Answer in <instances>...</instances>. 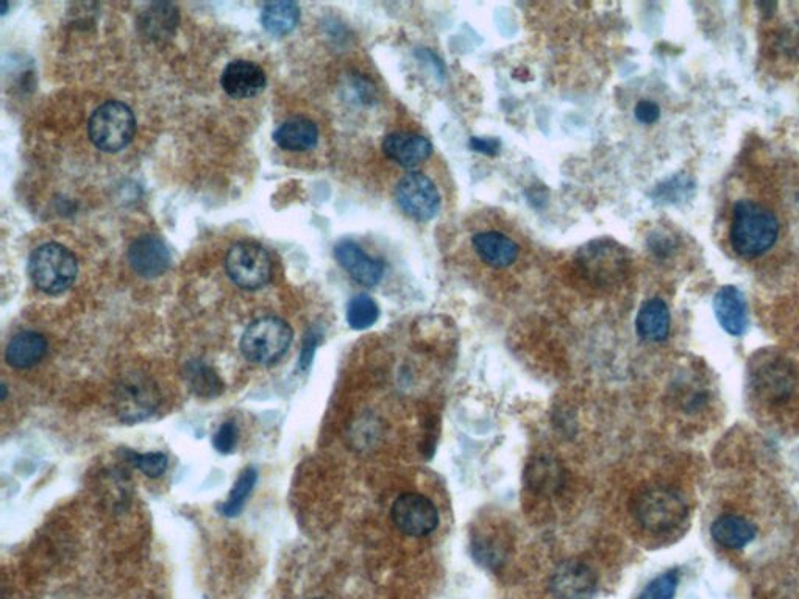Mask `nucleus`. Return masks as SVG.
<instances>
[{
	"label": "nucleus",
	"instance_id": "nucleus-1",
	"mask_svg": "<svg viewBox=\"0 0 799 599\" xmlns=\"http://www.w3.org/2000/svg\"><path fill=\"white\" fill-rule=\"evenodd\" d=\"M779 236V222L770 210L751 202L740 200L732 213V249L742 258H757L764 255L776 244Z\"/></svg>",
	"mask_w": 799,
	"mask_h": 599
},
{
	"label": "nucleus",
	"instance_id": "nucleus-2",
	"mask_svg": "<svg viewBox=\"0 0 799 599\" xmlns=\"http://www.w3.org/2000/svg\"><path fill=\"white\" fill-rule=\"evenodd\" d=\"M636 522L650 534L673 531L687 517V504L672 487L651 486L640 490L633 501Z\"/></svg>",
	"mask_w": 799,
	"mask_h": 599
},
{
	"label": "nucleus",
	"instance_id": "nucleus-3",
	"mask_svg": "<svg viewBox=\"0 0 799 599\" xmlns=\"http://www.w3.org/2000/svg\"><path fill=\"white\" fill-rule=\"evenodd\" d=\"M77 272V258L61 244L50 242L41 245L30 256V280L44 294L58 295L68 291L77 278Z\"/></svg>",
	"mask_w": 799,
	"mask_h": 599
},
{
	"label": "nucleus",
	"instance_id": "nucleus-4",
	"mask_svg": "<svg viewBox=\"0 0 799 599\" xmlns=\"http://www.w3.org/2000/svg\"><path fill=\"white\" fill-rule=\"evenodd\" d=\"M292 328L278 317H261L250 323L241 339L242 355L247 361L270 366L280 361L291 347Z\"/></svg>",
	"mask_w": 799,
	"mask_h": 599
},
{
	"label": "nucleus",
	"instance_id": "nucleus-5",
	"mask_svg": "<svg viewBox=\"0 0 799 599\" xmlns=\"http://www.w3.org/2000/svg\"><path fill=\"white\" fill-rule=\"evenodd\" d=\"M135 133V114L125 103L116 100L100 105L89 119V139L103 152L125 149L135 138Z\"/></svg>",
	"mask_w": 799,
	"mask_h": 599
},
{
	"label": "nucleus",
	"instance_id": "nucleus-6",
	"mask_svg": "<svg viewBox=\"0 0 799 599\" xmlns=\"http://www.w3.org/2000/svg\"><path fill=\"white\" fill-rule=\"evenodd\" d=\"M228 277L242 289H260L272 280V259L256 242H238L225 258Z\"/></svg>",
	"mask_w": 799,
	"mask_h": 599
},
{
	"label": "nucleus",
	"instance_id": "nucleus-7",
	"mask_svg": "<svg viewBox=\"0 0 799 599\" xmlns=\"http://www.w3.org/2000/svg\"><path fill=\"white\" fill-rule=\"evenodd\" d=\"M398 208L417 222H430L441 211V192L433 180L420 172L400 178L394 191Z\"/></svg>",
	"mask_w": 799,
	"mask_h": 599
},
{
	"label": "nucleus",
	"instance_id": "nucleus-8",
	"mask_svg": "<svg viewBox=\"0 0 799 599\" xmlns=\"http://www.w3.org/2000/svg\"><path fill=\"white\" fill-rule=\"evenodd\" d=\"M578 266L583 270L584 277L589 278L590 283L606 284L617 283L620 277L625 275L626 253L620 249L617 242L611 239H597L584 245L579 249L576 256Z\"/></svg>",
	"mask_w": 799,
	"mask_h": 599
},
{
	"label": "nucleus",
	"instance_id": "nucleus-9",
	"mask_svg": "<svg viewBox=\"0 0 799 599\" xmlns=\"http://www.w3.org/2000/svg\"><path fill=\"white\" fill-rule=\"evenodd\" d=\"M392 522L409 537H425L436 531L439 512L433 501L420 493H403L392 504Z\"/></svg>",
	"mask_w": 799,
	"mask_h": 599
},
{
	"label": "nucleus",
	"instance_id": "nucleus-10",
	"mask_svg": "<svg viewBox=\"0 0 799 599\" xmlns=\"http://www.w3.org/2000/svg\"><path fill=\"white\" fill-rule=\"evenodd\" d=\"M119 415L127 423L147 419L160 405V394L146 378H128L116 390Z\"/></svg>",
	"mask_w": 799,
	"mask_h": 599
},
{
	"label": "nucleus",
	"instance_id": "nucleus-11",
	"mask_svg": "<svg viewBox=\"0 0 799 599\" xmlns=\"http://www.w3.org/2000/svg\"><path fill=\"white\" fill-rule=\"evenodd\" d=\"M550 589L556 599H590L597 590V578L584 562L565 561L554 570Z\"/></svg>",
	"mask_w": 799,
	"mask_h": 599
},
{
	"label": "nucleus",
	"instance_id": "nucleus-12",
	"mask_svg": "<svg viewBox=\"0 0 799 599\" xmlns=\"http://www.w3.org/2000/svg\"><path fill=\"white\" fill-rule=\"evenodd\" d=\"M334 258L338 259L342 269L349 273L356 283L363 284L366 288L377 286L384 277L383 261L367 255L355 241L344 239L334 247Z\"/></svg>",
	"mask_w": 799,
	"mask_h": 599
},
{
	"label": "nucleus",
	"instance_id": "nucleus-13",
	"mask_svg": "<svg viewBox=\"0 0 799 599\" xmlns=\"http://www.w3.org/2000/svg\"><path fill=\"white\" fill-rule=\"evenodd\" d=\"M127 258L132 269L144 278L161 277L171 264L166 244L150 234L141 236L128 247Z\"/></svg>",
	"mask_w": 799,
	"mask_h": 599
},
{
	"label": "nucleus",
	"instance_id": "nucleus-14",
	"mask_svg": "<svg viewBox=\"0 0 799 599\" xmlns=\"http://www.w3.org/2000/svg\"><path fill=\"white\" fill-rule=\"evenodd\" d=\"M266 72L258 64L247 60L231 61L222 72L221 85L233 99H250L266 88Z\"/></svg>",
	"mask_w": 799,
	"mask_h": 599
},
{
	"label": "nucleus",
	"instance_id": "nucleus-15",
	"mask_svg": "<svg viewBox=\"0 0 799 599\" xmlns=\"http://www.w3.org/2000/svg\"><path fill=\"white\" fill-rule=\"evenodd\" d=\"M384 156L405 169H416L430 158L433 144L430 139L416 133L395 132L383 141Z\"/></svg>",
	"mask_w": 799,
	"mask_h": 599
},
{
	"label": "nucleus",
	"instance_id": "nucleus-16",
	"mask_svg": "<svg viewBox=\"0 0 799 599\" xmlns=\"http://www.w3.org/2000/svg\"><path fill=\"white\" fill-rule=\"evenodd\" d=\"M472 244L481 261L494 269H506L519 258V245L500 231L476 233Z\"/></svg>",
	"mask_w": 799,
	"mask_h": 599
},
{
	"label": "nucleus",
	"instance_id": "nucleus-17",
	"mask_svg": "<svg viewBox=\"0 0 799 599\" xmlns=\"http://www.w3.org/2000/svg\"><path fill=\"white\" fill-rule=\"evenodd\" d=\"M714 311L721 328L731 336H742L748 328L745 297L736 286H725L714 298Z\"/></svg>",
	"mask_w": 799,
	"mask_h": 599
},
{
	"label": "nucleus",
	"instance_id": "nucleus-18",
	"mask_svg": "<svg viewBox=\"0 0 799 599\" xmlns=\"http://www.w3.org/2000/svg\"><path fill=\"white\" fill-rule=\"evenodd\" d=\"M672 317L667 303L661 298H651L637 312L636 330L643 341L662 342L670 334Z\"/></svg>",
	"mask_w": 799,
	"mask_h": 599
},
{
	"label": "nucleus",
	"instance_id": "nucleus-19",
	"mask_svg": "<svg viewBox=\"0 0 799 599\" xmlns=\"http://www.w3.org/2000/svg\"><path fill=\"white\" fill-rule=\"evenodd\" d=\"M277 146L288 152H306L319 142V128L306 117H292L274 133Z\"/></svg>",
	"mask_w": 799,
	"mask_h": 599
},
{
	"label": "nucleus",
	"instance_id": "nucleus-20",
	"mask_svg": "<svg viewBox=\"0 0 799 599\" xmlns=\"http://www.w3.org/2000/svg\"><path fill=\"white\" fill-rule=\"evenodd\" d=\"M47 341L43 334L25 331L11 339L5 351V359L16 369H30L47 355Z\"/></svg>",
	"mask_w": 799,
	"mask_h": 599
},
{
	"label": "nucleus",
	"instance_id": "nucleus-21",
	"mask_svg": "<svg viewBox=\"0 0 799 599\" xmlns=\"http://www.w3.org/2000/svg\"><path fill=\"white\" fill-rule=\"evenodd\" d=\"M711 534L718 545L729 550H742L753 542L757 529L753 523L739 515H721L712 523Z\"/></svg>",
	"mask_w": 799,
	"mask_h": 599
},
{
	"label": "nucleus",
	"instance_id": "nucleus-22",
	"mask_svg": "<svg viewBox=\"0 0 799 599\" xmlns=\"http://www.w3.org/2000/svg\"><path fill=\"white\" fill-rule=\"evenodd\" d=\"M300 21V8L294 2H270L261 11V24L274 36H285L297 27Z\"/></svg>",
	"mask_w": 799,
	"mask_h": 599
},
{
	"label": "nucleus",
	"instance_id": "nucleus-23",
	"mask_svg": "<svg viewBox=\"0 0 799 599\" xmlns=\"http://www.w3.org/2000/svg\"><path fill=\"white\" fill-rule=\"evenodd\" d=\"M177 24V10L169 4L150 5L149 10L144 11L139 19V27L144 35L152 39H163L172 35Z\"/></svg>",
	"mask_w": 799,
	"mask_h": 599
},
{
	"label": "nucleus",
	"instance_id": "nucleus-24",
	"mask_svg": "<svg viewBox=\"0 0 799 599\" xmlns=\"http://www.w3.org/2000/svg\"><path fill=\"white\" fill-rule=\"evenodd\" d=\"M380 319V308L370 295L358 294L350 300L347 308V322L356 331L373 327Z\"/></svg>",
	"mask_w": 799,
	"mask_h": 599
},
{
	"label": "nucleus",
	"instance_id": "nucleus-25",
	"mask_svg": "<svg viewBox=\"0 0 799 599\" xmlns=\"http://www.w3.org/2000/svg\"><path fill=\"white\" fill-rule=\"evenodd\" d=\"M256 479H258V472L253 467H247L239 475L230 497L222 504L221 512L225 517H238L241 514L242 509L246 506L247 498L255 487Z\"/></svg>",
	"mask_w": 799,
	"mask_h": 599
},
{
	"label": "nucleus",
	"instance_id": "nucleus-26",
	"mask_svg": "<svg viewBox=\"0 0 799 599\" xmlns=\"http://www.w3.org/2000/svg\"><path fill=\"white\" fill-rule=\"evenodd\" d=\"M188 381L191 389L199 397H216L221 394L224 384L219 380V376L203 364H192L189 367Z\"/></svg>",
	"mask_w": 799,
	"mask_h": 599
},
{
	"label": "nucleus",
	"instance_id": "nucleus-27",
	"mask_svg": "<svg viewBox=\"0 0 799 599\" xmlns=\"http://www.w3.org/2000/svg\"><path fill=\"white\" fill-rule=\"evenodd\" d=\"M756 380L759 389L764 390L767 394L768 392L775 394V397L787 394V390L790 389V373L785 367L775 366V364L757 367Z\"/></svg>",
	"mask_w": 799,
	"mask_h": 599
},
{
	"label": "nucleus",
	"instance_id": "nucleus-28",
	"mask_svg": "<svg viewBox=\"0 0 799 599\" xmlns=\"http://www.w3.org/2000/svg\"><path fill=\"white\" fill-rule=\"evenodd\" d=\"M676 587H678V573L676 571H668V573L653 579L647 585V589L643 590L640 599H673L675 598Z\"/></svg>",
	"mask_w": 799,
	"mask_h": 599
},
{
	"label": "nucleus",
	"instance_id": "nucleus-29",
	"mask_svg": "<svg viewBox=\"0 0 799 599\" xmlns=\"http://www.w3.org/2000/svg\"><path fill=\"white\" fill-rule=\"evenodd\" d=\"M130 462L139 468L144 475L149 478H158L163 475L167 468V456L163 453H128Z\"/></svg>",
	"mask_w": 799,
	"mask_h": 599
},
{
	"label": "nucleus",
	"instance_id": "nucleus-30",
	"mask_svg": "<svg viewBox=\"0 0 799 599\" xmlns=\"http://www.w3.org/2000/svg\"><path fill=\"white\" fill-rule=\"evenodd\" d=\"M236 442H238V429L233 423H224L213 437L214 448L222 454L235 450Z\"/></svg>",
	"mask_w": 799,
	"mask_h": 599
},
{
	"label": "nucleus",
	"instance_id": "nucleus-31",
	"mask_svg": "<svg viewBox=\"0 0 799 599\" xmlns=\"http://www.w3.org/2000/svg\"><path fill=\"white\" fill-rule=\"evenodd\" d=\"M634 116H636L640 124L651 125L659 121L661 108H659L657 103L651 102V100H640L636 108H634Z\"/></svg>",
	"mask_w": 799,
	"mask_h": 599
},
{
	"label": "nucleus",
	"instance_id": "nucleus-32",
	"mask_svg": "<svg viewBox=\"0 0 799 599\" xmlns=\"http://www.w3.org/2000/svg\"><path fill=\"white\" fill-rule=\"evenodd\" d=\"M470 149L473 152L483 153V155L494 156L500 152L501 142L498 139L492 138H478L473 136L469 142Z\"/></svg>",
	"mask_w": 799,
	"mask_h": 599
},
{
	"label": "nucleus",
	"instance_id": "nucleus-33",
	"mask_svg": "<svg viewBox=\"0 0 799 599\" xmlns=\"http://www.w3.org/2000/svg\"><path fill=\"white\" fill-rule=\"evenodd\" d=\"M317 347V337L313 336V339L309 337L308 341L305 344V350L302 353V366L306 367L311 364V359H313L314 355V348Z\"/></svg>",
	"mask_w": 799,
	"mask_h": 599
}]
</instances>
